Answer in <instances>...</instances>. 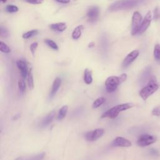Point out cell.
<instances>
[{"label":"cell","mask_w":160,"mask_h":160,"mask_svg":"<svg viewBox=\"0 0 160 160\" xmlns=\"http://www.w3.org/2000/svg\"><path fill=\"white\" fill-rule=\"evenodd\" d=\"M146 0H118L113 2L109 7V9L112 11L128 10L143 3Z\"/></svg>","instance_id":"6da1fadb"},{"label":"cell","mask_w":160,"mask_h":160,"mask_svg":"<svg viewBox=\"0 0 160 160\" xmlns=\"http://www.w3.org/2000/svg\"><path fill=\"white\" fill-rule=\"evenodd\" d=\"M159 88V84L158 83L156 77L153 75L151 77L147 84L144 86L139 91V96L143 100H146L150 96L154 93Z\"/></svg>","instance_id":"7a4b0ae2"},{"label":"cell","mask_w":160,"mask_h":160,"mask_svg":"<svg viewBox=\"0 0 160 160\" xmlns=\"http://www.w3.org/2000/svg\"><path fill=\"white\" fill-rule=\"evenodd\" d=\"M134 106V104L131 102H128L124 104H121L116 105L112 108L108 109L106 112H104L101 115V118H109L111 119H114L118 116L119 113L121 111H126L127 109H129Z\"/></svg>","instance_id":"3957f363"},{"label":"cell","mask_w":160,"mask_h":160,"mask_svg":"<svg viewBox=\"0 0 160 160\" xmlns=\"http://www.w3.org/2000/svg\"><path fill=\"white\" fill-rule=\"evenodd\" d=\"M121 83H122V82L119 76H109L105 81L106 89L108 92H112L117 89L118 86Z\"/></svg>","instance_id":"277c9868"},{"label":"cell","mask_w":160,"mask_h":160,"mask_svg":"<svg viewBox=\"0 0 160 160\" xmlns=\"http://www.w3.org/2000/svg\"><path fill=\"white\" fill-rule=\"evenodd\" d=\"M142 22V16L141 14L136 11L133 13L132 17V23H131V34L134 36L138 33L141 24Z\"/></svg>","instance_id":"5b68a950"},{"label":"cell","mask_w":160,"mask_h":160,"mask_svg":"<svg viewBox=\"0 0 160 160\" xmlns=\"http://www.w3.org/2000/svg\"><path fill=\"white\" fill-rule=\"evenodd\" d=\"M156 141V138L155 136L148 134H144L139 137L137 141V144L140 147H146L154 143Z\"/></svg>","instance_id":"8992f818"},{"label":"cell","mask_w":160,"mask_h":160,"mask_svg":"<svg viewBox=\"0 0 160 160\" xmlns=\"http://www.w3.org/2000/svg\"><path fill=\"white\" fill-rule=\"evenodd\" d=\"M104 131L102 128H98L93 131L87 132L85 134V139L88 141H94L100 138L104 134Z\"/></svg>","instance_id":"52a82bcc"},{"label":"cell","mask_w":160,"mask_h":160,"mask_svg":"<svg viewBox=\"0 0 160 160\" xmlns=\"http://www.w3.org/2000/svg\"><path fill=\"white\" fill-rule=\"evenodd\" d=\"M139 53L138 50H134L129 53L124 59L122 62V67L123 68H126L128 67L138 58Z\"/></svg>","instance_id":"ba28073f"},{"label":"cell","mask_w":160,"mask_h":160,"mask_svg":"<svg viewBox=\"0 0 160 160\" xmlns=\"http://www.w3.org/2000/svg\"><path fill=\"white\" fill-rule=\"evenodd\" d=\"M111 146L114 147H130L131 142L125 138L118 136L112 141Z\"/></svg>","instance_id":"9c48e42d"},{"label":"cell","mask_w":160,"mask_h":160,"mask_svg":"<svg viewBox=\"0 0 160 160\" xmlns=\"http://www.w3.org/2000/svg\"><path fill=\"white\" fill-rule=\"evenodd\" d=\"M99 9L98 6L91 7L87 12V17L88 21L90 22H96L99 18Z\"/></svg>","instance_id":"30bf717a"},{"label":"cell","mask_w":160,"mask_h":160,"mask_svg":"<svg viewBox=\"0 0 160 160\" xmlns=\"http://www.w3.org/2000/svg\"><path fill=\"white\" fill-rule=\"evenodd\" d=\"M151 13L150 11H149L147 12L143 21H142L138 34H142L149 27V26L151 23Z\"/></svg>","instance_id":"8fae6325"},{"label":"cell","mask_w":160,"mask_h":160,"mask_svg":"<svg viewBox=\"0 0 160 160\" xmlns=\"http://www.w3.org/2000/svg\"><path fill=\"white\" fill-rule=\"evenodd\" d=\"M16 66L21 71V74L22 76V78L23 79H25L28 76V65L26 62L22 60H18L16 61Z\"/></svg>","instance_id":"7c38bea8"},{"label":"cell","mask_w":160,"mask_h":160,"mask_svg":"<svg viewBox=\"0 0 160 160\" xmlns=\"http://www.w3.org/2000/svg\"><path fill=\"white\" fill-rule=\"evenodd\" d=\"M55 114H56V111L53 110L52 111H51L48 114H47L46 116H45L44 118V119L42 120L41 122V128H45L46 126H48L54 119V116H55Z\"/></svg>","instance_id":"4fadbf2b"},{"label":"cell","mask_w":160,"mask_h":160,"mask_svg":"<svg viewBox=\"0 0 160 160\" xmlns=\"http://www.w3.org/2000/svg\"><path fill=\"white\" fill-rule=\"evenodd\" d=\"M61 84V79L59 78H56L53 81L51 90L49 93V98H52L54 97V96L58 92Z\"/></svg>","instance_id":"5bb4252c"},{"label":"cell","mask_w":160,"mask_h":160,"mask_svg":"<svg viewBox=\"0 0 160 160\" xmlns=\"http://www.w3.org/2000/svg\"><path fill=\"white\" fill-rule=\"evenodd\" d=\"M151 72H152V69L151 67H147L142 72L141 76L140 78V80L142 84H144L145 82H146L148 81H149V80L150 79L151 77L152 76L151 74Z\"/></svg>","instance_id":"9a60e30c"},{"label":"cell","mask_w":160,"mask_h":160,"mask_svg":"<svg viewBox=\"0 0 160 160\" xmlns=\"http://www.w3.org/2000/svg\"><path fill=\"white\" fill-rule=\"evenodd\" d=\"M49 28L53 31L62 32L67 28V25L65 22H57L50 24Z\"/></svg>","instance_id":"2e32d148"},{"label":"cell","mask_w":160,"mask_h":160,"mask_svg":"<svg viewBox=\"0 0 160 160\" xmlns=\"http://www.w3.org/2000/svg\"><path fill=\"white\" fill-rule=\"evenodd\" d=\"M84 81L87 84H90L92 81V72L89 69L86 68L84 70Z\"/></svg>","instance_id":"e0dca14e"},{"label":"cell","mask_w":160,"mask_h":160,"mask_svg":"<svg viewBox=\"0 0 160 160\" xmlns=\"http://www.w3.org/2000/svg\"><path fill=\"white\" fill-rule=\"evenodd\" d=\"M83 28H84V27H83L82 25H79V26H77L74 29V31H72V38L74 39H79L81 37V32H82V31Z\"/></svg>","instance_id":"ac0fdd59"},{"label":"cell","mask_w":160,"mask_h":160,"mask_svg":"<svg viewBox=\"0 0 160 160\" xmlns=\"http://www.w3.org/2000/svg\"><path fill=\"white\" fill-rule=\"evenodd\" d=\"M68 106L67 105H64L61 107V108L59 109L58 114V117H57L58 120H59V121L62 120L66 116L67 112H68Z\"/></svg>","instance_id":"d6986e66"},{"label":"cell","mask_w":160,"mask_h":160,"mask_svg":"<svg viewBox=\"0 0 160 160\" xmlns=\"http://www.w3.org/2000/svg\"><path fill=\"white\" fill-rule=\"evenodd\" d=\"M28 84L29 88V89H32L34 88V79H33V76L32 74V69H31L28 74Z\"/></svg>","instance_id":"ffe728a7"},{"label":"cell","mask_w":160,"mask_h":160,"mask_svg":"<svg viewBox=\"0 0 160 160\" xmlns=\"http://www.w3.org/2000/svg\"><path fill=\"white\" fill-rule=\"evenodd\" d=\"M44 42H45L49 48H51V49H54V50L57 51V50H58V49H59V48H58L57 44H56L53 40H52V39H48V38L45 39H44Z\"/></svg>","instance_id":"44dd1931"},{"label":"cell","mask_w":160,"mask_h":160,"mask_svg":"<svg viewBox=\"0 0 160 160\" xmlns=\"http://www.w3.org/2000/svg\"><path fill=\"white\" fill-rule=\"evenodd\" d=\"M154 56L156 61L160 62V44H157L154 46Z\"/></svg>","instance_id":"7402d4cb"},{"label":"cell","mask_w":160,"mask_h":160,"mask_svg":"<svg viewBox=\"0 0 160 160\" xmlns=\"http://www.w3.org/2000/svg\"><path fill=\"white\" fill-rule=\"evenodd\" d=\"M38 33V31L37 29H32L22 34V38L24 39H29L30 38H32V36L37 35Z\"/></svg>","instance_id":"603a6c76"},{"label":"cell","mask_w":160,"mask_h":160,"mask_svg":"<svg viewBox=\"0 0 160 160\" xmlns=\"http://www.w3.org/2000/svg\"><path fill=\"white\" fill-rule=\"evenodd\" d=\"M105 102V98L104 97H100L99 98H98L97 99H96L93 104H92V108L95 109V108H98V107H99L100 106H101L104 102Z\"/></svg>","instance_id":"cb8c5ba5"},{"label":"cell","mask_w":160,"mask_h":160,"mask_svg":"<svg viewBox=\"0 0 160 160\" xmlns=\"http://www.w3.org/2000/svg\"><path fill=\"white\" fill-rule=\"evenodd\" d=\"M0 51L4 53H9L11 52L10 48L4 42H0Z\"/></svg>","instance_id":"d4e9b609"},{"label":"cell","mask_w":160,"mask_h":160,"mask_svg":"<svg viewBox=\"0 0 160 160\" xmlns=\"http://www.w3.org/2000/svg\"><path fill=\"white\" fill-rule=\"evenodd\" d=\"M45 155H46L45 152H41L36 156H34L29 158H28L26 160H42L44 159Z\"/></svg>","instance_id":"484cf974"},{"label":"cell","mask_w":160,"mask_h":160,"mask_svg":"<svg viewBox=\"0 0 160 160\" xmlns=\"http://www.w3.org/2000/svg\"><path fill=\"white\" fill-rule=\"evenodd\" d=\"M18 8L13 4H10V5H8L6 7V10L7 12H16L18 11Z\"/></svg>","instance_id":"4316f807"},{"label":"cell","mask_w":160,"mask_h":160,"mask_svg":"<svg viewBox=\"0 0 160 160\" xmlns=\"http://www.w3.org/2000/svg\"><path fill=\"white\" fill-rule=\"evenodd\" d=\"M18 88L21 92H24L26 89V83L25 81L23 79H21L18 82Z\"/></svg>","instance_id":"83f0119b"},{"label":"cell","mask_w":160,"mask_h":160,"mask_svg":"<svg viewBox=\"0 0 160 160\" xmlns=\"http://www.w3.org/2000/svg\"><path fill=\"white\" fill-rule=\"evenodd\" d=\"M0 32H1V35L2 37L6 38V37L8 36L9 32L5 28H3L2 26H1V29H0Z\"/></svg>","instance_id":"f1b7e54d"},{"label":"cell","mask_w":160,"mask_h":160,"mask_svg":"<svg viewBox=\"0 0 160 160\" xmlns=\"http://www.w3.org/2000/svg\"><path fill=\"white\" fill-rule=\"evenodd\" d=\"M152 114L155 116H160V106L155 107L152 110Z\"/></svg>","instance_id":"f546056e"},{"label":"cell","mask_w":160,"mask_h":160,"mask_svg":"<svg viewBox=\"0 0 160 160\" xmlns=\"http://www.w3.org/2000/svg\"><path fill=\"white\" fill-rule=\"evenodd\" d=\"M149 154L152 156H154V157H158L159 154V152L158 150H156V149L154 148H151L149 151Z\"/></svg>","instance_id":"4dcf8cb0"},{"label":"cell","mask_w":160,"mask_h":160,"mask_svg":"<svg viewBox=\"0 0 160 160\" xmlns=\"http://www.w3.org/2000/svg\"><path fill=\"white\" fill-rule=\"evenodd\" d=\"M38 43L37 42H33L32 43L31 45H30V50L32 52V54L34 55V52H35V51L36 50L37 48H38Z\"/></svg>","instance_id":"1f68e13d"},{"label":"cell","mask_w":160,"mask_h":160,"mask_svg":"<svg viewBox=\"0 0 160 160\" xmlns=\"http://www.w3.org/2000/svg\"><path fill=\"white\" fill-rule=\"evenodd\" d=\"M43 1L44 0H26V2L32 4H39L42 3Z\"/></svg>","instance_id":"d6a6232c"},{"label":"cell","mask_w":160,"mask_h":160,"mask_svg":"<svg viewBox=\"0 0 160 160\" xmlns=\"http://www.w3.org/2000/svg\"><path fill=\"white\" fill-rule=\"evenodd\" d=\"M159 18V12H158V8H156L154 11V19L156 20Z\"/></svg>","instance_id":"836d02e7"},{"label":"cell","mask_w":160,"mask_h":160,"mask_svg":"<svg viewBox=\"0 0 160 160\" xmlns=\"http://www.w3.org/2000/svg\"><path fill=\"white\" fill-rule=\"evenodd\" d=\"M56 1L62 4H68L70 2V0H56Z\"/></svg>","instance_id":"e575fe53"},{"label":"cell","mask_w":160,"mask_h":160,"mask_svg":"<svg viewBox=\"0 0 160 160\" xmlns=\"http://www.w3.org/2000/svg\"><path fill=\"white\" fill-rule=\"evenodd\" d=\"M21 116V114L19 113V114H17L16 115H15L13 118H12V120H17Z\"/></svg>","instance_id":"d590c367"},{"label":"cell","mask_w":160,"mask_h":160,"mask_svg":"<svg viewBox=\"0 0 160 160\" xmlns=\"http://www.w3.org/2000/svg\"><path fill=\"white\" fill-rule=\"evenodd\" d=\"M89 48H93L94 47V43L92 42H90L89 44Z\"/></svg>","instance_id":"8d00e7d4"},{"label":"cell","mask_w":160,"mask_h":160,"mask_svg":"<svg viewBox=\"0 0 160 160\" xmlns=\"http://www.w3.org/2000/svg\"><path fill=\"white\" fill-rule=\"evenodd\" d=\"M21 159H22L21 158H16L15 160H21Z\"/></svg>","instance_id":"74e56055"},{"label":"cell","mask_w":160,"mask_h":160,"mask_svg":"<svg viewBox=\"0 0 160 160\" xmlns=\"http://www.w3.org/2000/svg\"><path fill=\"white\" fill-rule=\"evenodd\" d=\"M2 2H6V0H1Z\"/></svg>","instance_id":"f35d334b"}]
</instances>
